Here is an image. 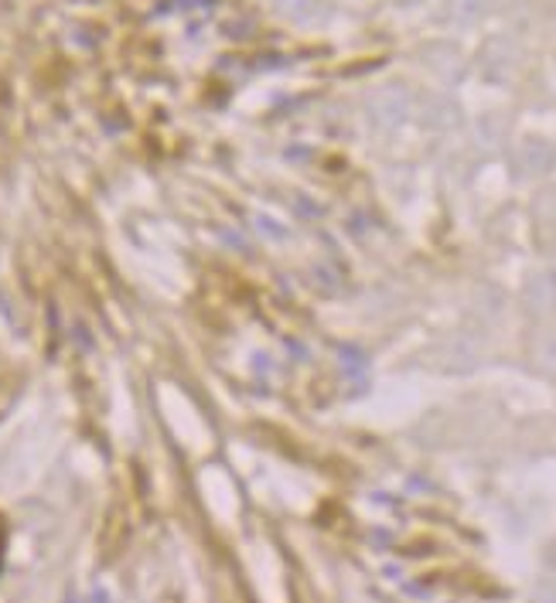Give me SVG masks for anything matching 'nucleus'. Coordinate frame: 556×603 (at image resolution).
Instances as JSON below:
<instances>
[{"mask_svg":"<svg viewBox=\"0 0 556 603\" xmlns=\"http://www.w3.org/2000/svg\"><path fill=\"white\" fill-rule=\"evenodd\" d=\"M4 546H8V532H4V525H0V562H4Z\"/></svg>","mask_w":556,"mask_h":603,"instance_id":"nucleus-1","label":"nucleus"}]
</instances>
